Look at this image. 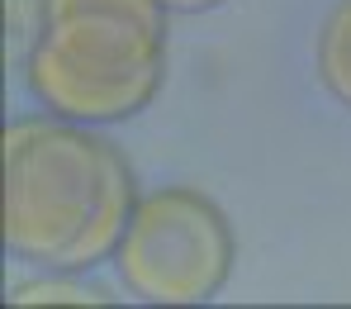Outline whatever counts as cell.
Here are the masks:
<instances>
[{
    "label": "cell",
    "mask_w": 351,
    "mask_h": 309,
    "mask_svg": "<svg viewBox=\"0 0 351 309\" xmlns=\"http://www.w3.org/2000/svg\"><path fill=\"white\" fill-rule=\"evenodd\" d=\"M133 172L119 148L66 124L5 128V247L81 271L114 257L133 219Z\"/></svg>",
    "instance_id": "1"
},
{
    "label": "cell",
    "mask_w": 351,
    "mask_h": 309,
    "mask_svg": "<svg viewBox=\"0 0 351 309\" xmlns=\"http://www.w3.org/2000/svg\"><path fill=\"white\" fill-rule=\"evenodd\" d=\"M318 76L332 100L351 110V0H337L318 29Z\"/></svg>",
    "instance_id": "4"
},
{
    "label": "cell",
    "mask_w": 351,
    "mask_h": 309,
    "mask_svg": "<svg viewBox=\"0 0 351 309\" xmlns=\"http://www.w3.org/2000/svg\"><path fill=\"white\" fill-rule=\"evenodd\" d=\"M48 300H58V305H90V300H100V290L62 286V281H38V286H19L10 295V305H48Z\"/></svg>",
    "instance_id": "6"
},
{
    "label": "cell",
    "mask_w": 351,
    "mask_h": 309,
    "mask_svg": "<svg viewBox=\"0 0 351 309\" xmlns=\"http://www.w3.org/2000/svg\"><path fill=\"white\" fill-rule=\"evenodd\" d=\"M114 262L147 305H204L233 271V229L209 195L167 185L138 200Z\"/></svg>",
    "instance_id": "3"
},
{
    "label": "cell",
    "mask_w": 351,
    "mask_h": 309,
    "mask_svg": "<svg viewBox=\"0 0 351 309\" xmlns=\"http://www.w3.org/2000/svg\"><path fill=\"white\" fill-rule=\"evenodd\" d=\"M167 10L176 14H199V10H214V5H223V0H162Z\"/></svg>",
    "instance_id": "7"
},
{
    "label": "cell",
    "mask_w": 351,
    "mask_h": 309,
    "mask_svg": "<svg viewBox=\"0 0 351 309\" xmlns=\"http://www.w3.org/2000/svg\"><path fill=\"white\" fill-rule=\"evenodd\" d=\"M71 10H123V14H138V19L167 29V5L162 0H43V19H58Z\"/></svg>",
    "instance_id": "5"
},
{
    "label": "cell",
    "mask_w": 351,
    "mask_h": 309,
    "mask_svg": "<svg viewBox=\"0 0 351 309\" xmlns=\"http://www.w3.org/2000/svg\"><path fill=\"white\" fill-rule=\"evenodd\" d=\"M167 71V29L123 10L43 19L29 53V91L71 124H119L152 105Z\"/></svg>",
    "instance_id": "2"
}]
</instances>
